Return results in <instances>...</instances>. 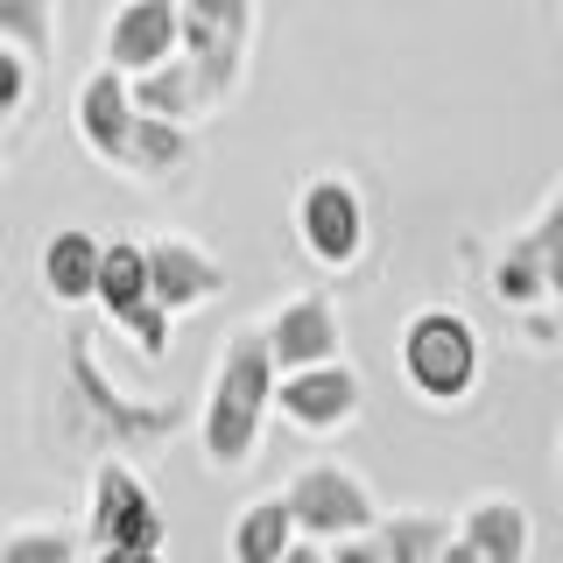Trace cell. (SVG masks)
I'll return each mask as SVG.
<instances>
[{"instance_id": "cell-1", "label": "cell", "mask_w": 563, "mask_h": 563, "mask_svg": "<svg viewBox=\"0 0 563 563\" xmlns=\"http://www.w3.org/2000/svg\"><path fill=\"white\" fill-rule=\"evenodd\" d=\"M198 416L184 395H128V387H113V374L99 366L92 352V331H70L64 339V366H57V437L70 451H163L184 422Z\"/></svg>"}, {"instance_id": "cell-2", "label": "cell", "mask_w": 563, "mask_h": 563, "mask_svg": "<svg viewBox=\"0 0 563 563\" xmlns=\"http://www.w3.org/2000/svg\"><path fill=\"white\" fill-rule=\"evenodd\" d=\"M275 345L261 324L233 331L211 360V380H205V401H198V444H205V472H240L246 457L261 451V430L275 416Z\"/></svg>"}, {"instance_id": "cell-3", "label": "cell", "mask_w": 563, "mask_h": 563, "mask_svg": "<svg viewBox=\"0 0 563 563\" xmlns=\"http://www.w3.org/2000/svg\"><path fill=\"white\" fill-rule=\"evenodd\" d=\"M85 550L99 563H148L169 550V515L148 493V479L134 472L128 451L92 457V479H85Z\"/></svg>"}, {"instance_id": "cell-4", "label": "cell", "mask_w": 563, "mask_h": 563, "mask_svg": "<svg viewBox=\"0 0 563 563\" xmlns=\"http://www.w3.org/2000/svg\"><path fill=\"white\" fill-rule=\"evenodd\" d=\"M395 352H401V380H409V395L430 401V409H457V401H472L479 366H486L479 324H472L465 310H451V303L409 310Z\"/></svg>"}, {"instance_id": "cell-5", "label": "cell", "mask_w": 563, "mask_h": 563, "mask_svg": "<svg viewBox=\"0 0 563 563\" xmlns=\"http://www.w3.org/2000/svg\"><path fill=\"white\" fill-rule=\"evenodd\" d=\"M254 0H184V57L198 64V85L219 113L246 85V57H254Z\"/></svg>"}, {"instance_id": "cell-6", "label": "cell", "mask_w": 563, "mask_h": 563, "mask_svg": "<svg viewBox=\"0 0 563 563\" xmlns=\"http://www.w3.org/2000/svg\"><path fill=\"white\" fill-rule=\"evenodd\" d=\"M296 240H303V254L324 275L360 268V254H366V198L345 184V176H310V184L296 190Z\"/></svg>"}, {"instance_id": "cell-7", "label": "cell", "mask_w": 563, "mask_h": 563, "mask_svg": "<svg viewBox=\"0 0 563 563\" xmlns=\"http://www.w3.org/2000/svg\"><path fill=\"white\" fill-rule=\"evenodd\" d=\"M366 409V380L345 360H317V366H289L275 380V416L303 437H339L352 430Z\"/></svg>"}, {"instance_id": "cell-8", "label": "cell", "mask_w": 563, "mask_h": 563, "mask_svg": "<svg viewBox=\"0 0 563 563\" xmlns=\"http://www.w3.org/2000/svg\"><path fill=\"white\" fill-rule=\"evenodd\" d=\"M289 500H296V521H303L310 542H339V536H360V528L380 521V500L374 486L360 479L352 465H331V457H317V465H303L289 479Z\"/></svg>"}, {"instance_id": "cell-9", "label": "cell", "mask_w": 563, "mask_h": 563, "mask_svg": "<svg viewBox=\"0 0 563 563\" xmlns=\"http://www.w3.org/2000/svg\"><path fill=\"white\" fill-rule=\"evenodd\" d=\"M176 49H184V0H120L113 22H106L99 57L120 64L128 78H141V70H155Z\"/></svg>"}, {"instance_id": "cell-10", "label": "cell", "mask_w": 563, "mask_h": 563, "mask_svg": "<svg viewBox=\"0 0 563 563\" xmlns=\"http://www.w3.org/2000/svg\"><path fill=\"white\" fill-rule=\"evenodd\" d=\"M536 550V521H528V507L515 493H479V500L457 515V536L444 563H528Z\"/></svg>"}, {"instance_id": "cell-11", "label": "cell", "mask_w": 563, "mask_h": 563, "mask_svg": "<svg viewBox=\"0 0 563 563\" xmlns=\"http://www.w3.org/2000/svg\"><path fill=\"white\" fill-rule=\"evenodd\" d=\"M134 120H141V99H134V78H128V70H120V64L85 70V85H78V141L99 155L106 169L128 163Z\"/></svg>"}, {"instance_id": "cell-12", "label": "cell", "mask_w": 563, "mask_h": 563, "mask_svg": "<svg viewBox=\"0 0 563 563\" xmlns=\"http://www.w3.org/2000/svg\"><path fill=\"white\" fill-rule=\"evenodd\" d=\"M261 331H268L282 374H289V366H317V360H345V324H339V303H331L324 289H303V296H289V303H275L261 317Z\"/></svg>"}, {"instance_id": "cell-13", "label": "cell", "mask_w": 563, "mask_h": 563, "mask_svg": "<svg viewBox=\"0 0 563 563\" xmlns=\"http://www.w3.org/2000/svg\"><path fill=\"white\" fill-rule=\"evenodd\" d=\"M303 521H296V500L289 486L282 493H261V500H246L233 528H225V556L233 563H296L303 556Z\"/></svg>"}, {"instance_id": "cell-14", "label": "cell", "mask_w": 563, "mask_h": 563, "mask_svg": "<svg viewBox=\"0 0 563 563\" xmlns=\"http://www.w3.org/2000/svg\"><path fill=\"white\" fill-rule=\"evenodd\" d=\"M148 268H155V296L184 317V310H205L211 296L225 289V268H219V254H205L198 240H184V233H163V240H148Z\"/></svg>"}, {"instance_id": "cell-15", "label": "cell", "mask_w": 563, "mask_h": 563, "mask_svg": "<svg viewBox=\"0 0 563 563\" xmlns=\"http://www.w3.org/2000/svg\"><path fill=\"white\" fill-rule=\"evenodd\" d=\"M99 261H106V240L85 233V225H57L43 240V296L49 303H92L99 296Z\"/></svg>"}, {"instance_id": "cell-16", "label": "cell", "mask_w": 563, "mask_h": 563, "mask_svg": "<svg viewBox=\"0 0 563 563\" xmlns=\"http://www.w3.org/2000/svg\"><path fill=\"white\" fill-rule=\"evenodd\" d=\"M148 296H155L148 246H141V240H106V261H99V296H92V303L106 310V324H120V317L141 310Z\"/></svg>"}, {"instance_id": "cell-17", "label": "cell", "mask_w": 563, "mask_h": 563, "mask_svg": "<svg viewBox=\"0 0 563 563\" xmlns=\"http://www.w3.org/2000/svg\"><path fill=\"white\" fill-rule=\"evenodd\" d=\"M374 536H380L387 563H444L457 528H451V515H437V507H395V515L374 521Z\"/></svg>"}, {"instance_id": "cell-18", "label": "cell", "mask_w": 563, "mask_h": 563, "mask_svg": "<svg viewBox=\"0 0 563 563\" xmlns=\"http://www.w3.org/2000/svg\"><path fill=\"white\" fill-rule=\"evenodd\" d=\"M134 99H141V113H163V120H205L211 113V99H205V85H198V64H190L184 49L163 57L155 70H141Z\"/></svg>"}, {"instance_id": "cell-19", "label": "cell", "mask_w": 563, "mask_h": 563, "mask_svg": "<svg viewBox=\"0 0 563 563\" xmlns=\"http://www.w3.org/2000/svg\"><path fill=\"white\" fill-rule=\"evenodd\" d=\"M190 163V120H163V113H141L134 120V141H128V169L134 184H163Z\"/></svg>"}, {"instance_id": "cell-20", "label": "cell", "mask_w": 563, "mask_h": 563, "mask_svg": "<svg viewBox=\"0 0 563 563\" xmlns=\"http://www.w3.org/2000/svg\"><path fill=\"white\" fill-rule=\"evenodd\" d=\"M486 289L500 296L507 310L515 317H536L542 303H556L550 296V275H542V261H536V246H528V233H515L500 246V254H493V275H486ZM563 310V303H556Z\"/></svg>"}, {"instance_id": "cell-21", "label": "cell", "mask_w": 563, "mask_h": 563, "mask_svg": "<svg viewBox=\"0 0 563 563\" xmlns=\"http://www.w3.org/2000/svg\"><path fill=\"white\" fill-rule=\"evenodd\" d=\"M0 43L49 64V49H57V0H0Z\"/></svg>"}, {"instance_id": "cell-22", "label": "cell", "mask_w": 563, "mask_h": 563, "mask_svg": "<svg viewBox=\"0 0 563 563\" xmlns=\"http://www.w3.org/2000/svg\"><path fill=\"white\" fill-rule=\"evenodd\" d=\"M85 542L70 536V528L57 521H22V528H8L0 536V563H70Z\"/></svg>"}, {"instance_id": "cell-23", "label": "cell", "mask_w": 563, "mask_h": 563, "mask_svg": "<svg viewBox=\"0 0 563 563\" xmlns=\"http://www.w3.org/2000/svg\"><path fill=\"white\" fill-rule=\"evenodd\" d=\"M528 233V246H536V261H542V275H550V296L563 303V184L542 198V211L521 225Z\"/></svg>"}, {"instance_id": "cell-24", "label": "cell", "mask_w": 563, "mask_h": 563, "mask_svg": "<svg viewBox=\"0 0 563 563\" xmlns=\"http://www.w3.org/2000/svg\"><path fill=\"white\" fill-rule=\"evenodd\" d=\"M169 324H176V310L163 303V296H148L141 310H128V317H120V331L134 339V352H141L148 366H163V360H169Z\"/></svg>"}, {"instance_id": "cell-25", "label": "cell", "mask_w": 563, "mask_h": 563, "mask_svg": "<svg viewBox=\"0 0 563 563\" xmlns=\"http://www.w3.org/2000/svg\"><path fill=\"white\" fill-rule=\"evenodd\" d=\"M29 92H35V57H29V49H14V43H0V120L22 113Z\"/></svg>"}, {"instance_id": "cell-26", "label": "cell", "mask_w": 563, "mask_h": 563, "mask_svg": "<svg viewBox=\"0 0 563 563\" xmlns=\"http://www.w3.org/2000/svg\"><path fill=\"white\" fill-rule=\"evenodd\" d=\"M556 486H563V430H556Z\"/></svg>"}]
</instances>
